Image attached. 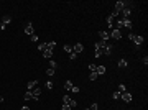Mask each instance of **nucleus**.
<instances>
[{
    "label": "nucleus",
    "mask_w": 148,
    "mask_h": 110,
    "mask_svg": "<svg viewBox=\"0 0 148 110\" xmlns=\"http://www.w3.org/2000/svg\"><path fill=\"white\" fill-rule=\"evenodd\" d=\"M46 74H48V76H53V74H54V69H51V67H48V71H46Z\"/></svg>",
    "instance_id": "7c9ffc66"
},
{
    "label": "nucleus",
    "mask_w": 148,
    "mask_h": 110,
    "mask_svg": "<svg viewBox=\"0 0 148 110\" xmlns=\"http://www.w3.org/2000/svg\"><path fill=\"white\" fill-rule=\"evenodd\" d=\"M64 51L67 53V54H71V53H72V46H69V44H64Z\"/></svg>",
    "instance_id": "4be33fe9"
},
{
    "label": "nucleus",
    "mask_w": 148,
    "mask_h": 110,
    "mask_svg": "<svg viewBox=\"0 0 148 110\" xmlns=\"http://www.w3.org/2000/svg\"><path fill=\"white\" fill-rule=\"evenodd\" d=\"M10 22H12V18L8 17V15H7V17H3V18H2V23H3L5 26H7V25H8V23H10Z\"/></svg>",
    "instance_id": "a211bd4d"
},
{
    "label": "nucleus",
    "mask_w": 148,
    "mask_h": 110,
    "mask_svg": "<svg viewBox=\"0 0 148 110\" xmlns=\"http://www.w3.org/2000/svg\"><path fill=\"white\" fill-rule=\"evenodd\" d=\"M2 30H5V25H3V23L0 22V31H2Z\"/></svg>",
    "instance_id": "e433bc0d"
},
{
    "label": "nucleus",
    "mask_w": 148,
    "mask_h": 110,
    "mask_svg": "<svg viewBox=\"0 0 148 110\" xmlns=\"http://www.w3.org/2000/svg\"><path fill=\"white\" fill-rule=\"evenodd\" d=\"M27 87H28V90H33L35 87H38V81H30Z\"/></svg>",
    "instance_id": "f8f14e48"
},
{
    "label": "nucleus",
    "mask_w": 148,
    "mask_h": 110,
    "mask_svg": "<svg viewBox=\"0 0 148 110\" xmlns=\"http://www.w3.org/2000/svg\"><path fill=\"white\" fill-rule=\"evenodd\" d=\"M71 92L77 94V92H79V87H77V86H72V89H71Z\"/></svg>",
    "instance_id": "2f4dec72"
},
{
    "label": "nucleus",
    "mask_w": 148,
    "mask_h": 110,
    "mask_svg": "<svg viewBox=\"0 0 148 110\" xmlns=\"http://www.w3.org/2000/svg\"><path fill=\"white\" fill-rule=\"evenodd\" d=\"M82 51H84V44L76 43L74 46H72V53H74V54H79V53H82Z\"/></svg>",
    "instance_id": "39448f33"
},
{
    "label": "nucleus",
    "mask_w": 148,
    "mask_h": 110,
    "mask_svg": "<svg viewBox=\"0 0 148 110\" xmlns=\"http://www.w3.org/2000/svg\"><path fill=\"white\" fill-rule=\"evenodd\" d=\"M95 69H97V66L91 62V64H89V71H91V72H95Z\"/></svg>",
    "instance_id": "bb28decb"
},
{
    "label": "nucleus",
    "mask_w": 148,
    "mask_h": 110,
    "mask_svg": "<svg viewBox=\"0 0 148 110\" xmlns=\"http://www.w3.org/2000/svg\"><path fill=\"white\" fill-rule=\"evenodd\" d=\"M43 56H44V58H51V56H53V51H51V49H44L43 51Z\"/></svg>",
    "instance_id": "aec40b11"
},
{
    "label": "nucleus",
    "mask_w": 148,
    "mask_h": 110,
    "mask_svg": "<svg viewBox=\"0 0 148 110\" xmlns=\"http://www.w3.org/2000/svg\"><path fill=\"white\" fill-rule=\"evenodd\" d=\"M97 72H91V74H89V79H91V81H95V79H97Z\"/></svg>",
    "instance_id": "393cba45"
},
{
    "label": "nucleus",
    "mask_w": 148,
    "mask_h": 110,
    "mask_svg": "<svg viewBox=\"0 0 148 110\" xmlns=\"http://www.w3.org/2000/svg\"><path fill=\"white\" fill-rule=\"evenodd\" d=\"M20 110H30V109H28V107H22V109H20Z\"/></svg>",
    "instance_id": "4c0bfd02"
},
{
    "label": "nucleus",
    "mask_w": 148,
    "mask_h": 110,
    "mask_svg": "<svg viewBox=\"0 0 148 110\" xmlns=\"http://www.w3.org/2000/svg\"><path fill=\"white\" fill-rule=\"evenodd\" d=\"M23 99H25V100H31V99H33V92H31V90H27Z\"/></svg>",
    "instance_id": "dca6fc26"
},
{
    "label": "nucleus",
    "mask_w": 148,
    "mask_h": 110,
    "mask_svg": "<svg viewBox=\"0 0 148 110\" xmlns=\"http://www.w3.org/2000/svg\"><path fill=\"white\" fill-rule=\"evenodd\" d=\"M54 48H56V43H54V41H51V43H48V49H51V51H53Z\"/></svg>",
    "instance_id": "a878e982"
},
{
    "label": "nucleus",
    "mask_w": 148,
    "mask_h": 110,
    "mask_svg": "<svg viewBox=\"0 0 148 110\" xmlns=\"http://www.w3.org/2000/svg\"><path fill=\"white\" fill-rule=\"evenodd\" d=\"M102 53H104V56H110V54H112V44L107 43V46L104 48V51H102Z\"/></svg>",
    "instance_id": "9d476101"
},
{
    "label": "nucleus",
    "mask_w": 148,
    "mask_h": 110,
    "mask_svg": "<svg viewBox=\"0 0 148 110\" xmlns=\"http://www.w3.org/2000/svg\"><path fill=\"white\" fill-rule=\"evenodd\" d=\"M97 109H99V105L95 104V102H94V104L91 105V107H89V110H97Z\"/></svg>",
    "instance_id": "c756f323"
},
{
    "label": "nucleus",
    "mask_w": 148,
    "mask_h": 110,
    "mask_svg": "<svg viewBox=\"0 0 148 110\" xmlns=\"http://www.w3.org/2000/svg\"><path fill=\"white\" fill-rule=\"evenodd\" d=\"M2 102H3V97H2V95H0V104H2Z\"/></svg>",
    "instance_id": "58836bf2"
},
{
    "label": "nucleus",
    "mask_w": 148,
    "mask_h": 110,
    "mask_svg": "<svg viewBox=\"0 0 148 110\" xmlns=\"http://www.w3.org/2000/svg\"><path fill=\"white\" fill-rule=\"evenodd\" d=\"M102 56H104L102 49H95V58H102Z\"/></svg>",
    "instance_id": "cd10ccee"
},
{
    "label": "nucleus",
    "mask_w": 148,
    "mask_h": 110,
    "mask_svg": "<svg viewBox=\"0 0 148 110\" xmlns=\"http://www.w3.org/2000/svg\"><path fill=\"white\" fill-rule=\"evenodd\" d=\"M38 49L41 51V53H43L44 49H48V43H40V44H38Z\"/></svg>",
    "instance_id": "f3484780"
},
{
    "label": "nucleus",
    "mask_w": 148,
    "mask_h": 110,
    "mask_svg": "<svg viewBox=\"0 0 148 110\" xmlns=\"http://www.w3.org/2000/svg\"><path fill=\"white\" fill-rule=\"evenodd\" d=\"M30 39H31V41H35V43H36V41H38V36H36V35H33V36H30Z\"/></svg>",
    "instance_id": "72a5a7b5"
},
{
    "label": "nucleus",
    "mask_w": 148,
    "mask_h": 110,
    "mask_svg": "<svg viewBox=\"0 0 148 110\" xmlns=\"http://www.w3.org/2000/svg\"><path fill=\"white\" fill-rule=\"evenodd\" d=\"M77 58V54H74V53H71V54H69V59H76Z\"/></svg>",
    "instance_id": "f704fd0d"
},
{
    "label": "nucleus",
    "mask_w": 148,
    "mask_h": 110,
    "mask_svg": "<svg viewBox=\"0 0 148 110\" xmlns=\"http://www.w3.org/2000/svg\"><path fill=\"white\" fill-rule=\"evenodd\" d=\"M99 36H100V39H102V41H105V43H107V41L110 39L109 31H99Z\"/></svg>",
    "instance_id": "6e6552de"
},
{
    "label": "nucleus",
    "mask_w": 148,
    "mask_h": 110,
    "mask_svg": "<svg viewBox=\"0 0 148 110\" xmlns=\"http://www.w3.org/2000/svg\"><path fill=\"white\" fill-rule=\"evenodd\" d=\"M46 89H48V90H51V89H53V82H51V81H48V82H46Z\"/></svg>",
    "instance_id": "c85d7f7f"
},
{
    "label": "nucleus",
    "mask_w": 148,
    "mask_h": 110,
    "mask_svg": "<svg viewBox=\"0 0 148 110\" xmlns=\"http://www.w3.org/2000/svg\"><path fill=\"white\" fill-rule=\"evenodd\" d=\"M61 110H72L69 105H66V104H63V107H61Z\"/></svg>",
    "instance_id": "473e14b6"
},
{
    "label": "nucleus",
    "mask_w": 148,
    "mask_h": 110,
    "mask_svg": "<svg viewBox=\"0 0 148 110\" xmlns=\"http://www.w3.org/2000/svg\"><path fill=\"white\" fill-rule=\"evenodd\" d=\"M31 92H33V100H40V97H41V89H40V87H35Z\"/></svg>",
    "instance_id": "423d86ee"
},
{
    "label": "nucleus",
    "mask_w": 148,
    "mask_h": 110,
    "mask_svg": "<svg viewBox=\"0 0 148 110\" xmlns=\"http://www.w3.org/2000/svg\"><path fill=\"white\" fill-rule=\"evenodd\" d=\"M25 33H27L28 36H33V35H35V28H33V25L30 22L25 25Z\"/></svg>",
    "instance_id": "20e7f679"
},
{
    "label": "nucleus",
    "mask_w": 148,
    "mask_h": 110,
    "mask_svg": "<svg viewBox=\"0 0 148 110\" xmlns=\"http://www.w3.org/2000/svg\"><path fill=\"white\" fill-rule=\"evenodd\" d=\"M142 61H143V64H145V66H147V64H148V58H147V56H145V58H143Z\"/></svg>",
    "instance_id": "c9c22d12"
},
{
    "label": "nucleus",
    "mask_w": 148,
    "mask_h": 110,
    "mask_svg": "<svg viewBox=\"0 0 148 110\" xmlns=\"http://www.w3.org/2000/svg\"><path fill=\"white\" fill-rule=\"evenodd\" d=\"M120 13H122V17H123V20H125V18H130V15H132V8H130V7H125V8H123Z\"/></svg>",
    "instance_id": "0eeeda50"
},
{
    "label": "nucleus",
    "mask_w": 148,
    "mask_h": 110,
    "mask_svg": "<svg viewBox=\"0 0 148 110\" xmlns=\"http://www.w3.org/2000/svg\"><path fill=\"white\" fill-rule=\"evenodd\" d=\"M120 99H123L125 102H132V94H130V92H123V94L120 95Z\"/></svg>",
    "instance_id": "9b49d317"
},
{
    "label": "nucleus",
    "mask_w": 148,
    "mask_h": 110,
    "mask_svg": "<svg viewBox=\"0 0 148 110\" xmlns=\"http://www.w3.org/2000/svg\"><path fill=\"white\" fill-rule=\"evenodd\" d=\"M128 39H130V41H133V43L137 44V46H140V44L143 43V36H140V35H133V33H130V35H128Z\"/></svg>",
    "instance_id": "f257e3e1"
},
{
    "label": "nucleus",
    "mask_w": 148,
    "mask_h": 110,
    "mask_svg": "<svg viewBox=\"0 0 148 110\" xmlns=\"http://www.w3.org/2000/svg\"><path fill=\"white\" fill-rule=\"evenodd\" d=\"M125 7H130V2H123V0H119L117 3H115V12H119L120 13Z\"/></svg>",
    "instance_id": "f03ea898"
},
{
    "label": "nucleus",
    "mask_w": 148,
    "mask_h": 110,
    "mask_svg": "<svg viewBox=\"0 0 148 110\" xmlns=\"http://www.w3.org/2000/svg\"><path fill=\"white\" fill-rule=\"evenodd\" d=\"M64 89H66V90H71V89H72V82H71V81H66V82H64Z\"/></svg>",
    "instance_id": "6ab92c4d"
},
{
    "label": "nucleus",
    "mask_w": 148,
    "mask_h": 110,
    "mask_svg": "<svg viewBox=\"0 0 148 110\" xmlns=\"http://www.w3.org/2000/svg\"><path fill=\"white\" fill-rule=\"evenodd\" d=\"M49 67H51V69H56V67H58V62H56V61H49Z\"/></svg>",
    "instance_id": "5701e85b"
},
{
    "label": "nucleus",
    "mask_w": 148,
    "mask_h": 110,
    "mask_svg": "<svg viewBox=\"0 0 148 110\" xmlns=\"http://www.w3.org/2000/svg\"><path fill=\"white\" fill-rule=\"evenodd\" d=\"M109 35H110V38L112 39H120L122 38V31L120 30H110Z\"/></svg>",
    "instance_id": "7ed1b4c3"
},
{
    "label": "nucleus",
    "mask_w": 148,
    "mask_h": 110,
    "mask_svg": "<svg viewBox=\"0 0 148 110\" xmlns=\"http://www.w3.org/2000/svg\"><path fill=\"white\" fill-rule=\"evenodd\" d=\"M128 66V62H127L125 58H122V59H119V67H122V69H125V67Z\"/></svg>",
    "instance_id": "ddd939ff"
},
{
    "label": "nucleus",
    "mask_w": 148,
    "mask_h": 110,
    "mask_svg": "<svg viewBox=\"0 0 148 110\" xmlns=\"http://www.w3.org/2000/svg\"><path fill=\"white\" fill-rule=\"evenodd\" d=\"M122 22H123V28H132V20L130 18H125V20L122 18Z\"/></svg>",
    "instance_id": "4468645a"
},
{
    "label": "nucleus",
    "mask_w": 148,
    "mask_h": 110,
    "mask_svg": "<svg viewBox=\"0 0 148 110\" xmlns=\"http://www.w3.org/2000/svg\"><path fill=\"white\" fill-rule=\"evenodd\" d=\"M107 25H109V28H110V30H114V25H115V17L109 15V18H107Z\"/></svg>",
    "instance_id": "1a4fd4ad"
},
{
    "label": "nucleus",
    "mask_w": 148,
    "mask_h": 110,
    "mask_svg": "<svg viewBox=\"0 0 148 110\" xmlns=\"http://www.w3.org/2000/svg\"><path fill=\"white\" fill-rule=\"evenodd\" d=\"M95 72H97V76H102V74H105V66H97Z\"/></svg>",
    "instance_id": "2eb2a0df"
},
{
    "label": "nucleus",
    "mask_w": 148,
    "mask_h": 110,
    "mask_svg": "<svg viewBox=\"0 0 148 110\" xmlns=\"http://www.w3.org/2000/svg\"><path fill=\"white\" fill-rule=\"evenodd\" d=\"M120 95H122V94L119 92V90H117V92H114V94H112V99H115V100H119V99H120Z\"/></svg>",
    "instance_id": "b1692460"
},
{
    "label": "nucleus",
    "mask_w": 148,
    "mask_h": 110,
    "mask_svg": "<svg viewBox=\"0 0 148 110\" xmlns=\"http://www.w3.org/2000/svg\"><path fill=\"white\" fill-rule=\"evenodd\" d=\"M119 92H120V94L127 92V87H125V84H119Z\"/></svg>",
    "instance_id": "412c9836"
}]
</instances>
